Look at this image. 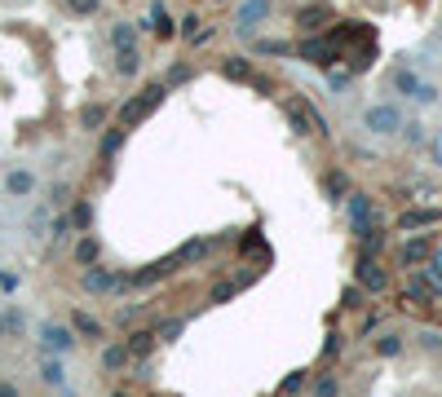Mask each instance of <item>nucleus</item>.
<instances>
[{
    "mask_svg": "<svg viewBox=\"0 0 442 397\" xmlns=\"http://www.w3.org/2000/svg\"><path fill=\"white\" fill-rule=\"evenodd\" d=\"M80 287H85L89 296H106V292H115V287H119V274L115 270H102V265H89V270L80 274Z\"/></svg>",
    "mask_w": 442,
    "mask_h": 397,
    "instance_id": "obj_1",
    "label": "nucleus"
},
{
    "mask_svg": "<svg viewBox=\"0 0 442 397\" xmlns=\"http://www.w3.org/2000/svg\"><path fill=\"white\" fill-rule=\"evenodd\" d=\"M40 340H44L49 353H71V349H76V331L58 327V322H44V327H40Z\"/></svg>",
    "mask_w": 442,
    "mask_h": 397,
    "instance_id": "obj_2",
    "label": "nucleus"
},
{
    "mask_svg": "<svg viewBox=\"0 0 442 397\" xmlns=\"http://www.w3.org/2000/svg\"><path fill=\"white\" fill-rule=\"evenodd\" d=\"M358 283H363L367 292H385V270H380L376 261H363L358 265Z\"/></svg>",
    "mask_w": 442,
    "mask_h": 397,
    "instance_id": "obj_3",
    "label": "nucleus"
},
{
    "mask_svg": "<svg viewBox=\"0 0 442 397\" xmlns=\"http://www.w3.org/2000/svg\"><path fill=\"white\" fill-rule=\"evenodd\" d=\"M40 380L49 384V389H67V371H62V362H53V358L40 353Z\"/></svg>",
    "mask_w": 442,
    "mask_h": 397,
    "instance_id": "obj_4",
    "label": "nucleus"
},
{
    "mask_svg": "<svg viewBox=\"0 0 442 397\" xmlns=\"http://www.w3.org/2000/svg\"><path fill=\"white\" fill-rule=\"evenodd\" d=\"M367 124H376V132H393V128H398V111H389V106H376V111L367 115Z\"/></svg>",
    "mask_w": 442,
    "mask_h": 397,
    "instance_id": "obj_5",
    "label": "nucleus"
},
{
    "mask_svg": "<svg viewBox=\"0 0 442 397\" xmlns=\"http://www.w3.org/2000/svg\"><path fill=\"white\" fill-rule=\"evenodd\" d=\"M124 362H128V344H106L102 349V367L106 371H119Z\"/></svg>",
    "mask_w": 442,
    "mask_h": 397,
    "instance_id": "obj_6",
    "label": "nucleus"
},
{
    "mask_svg": "<svg viewBox=\"0 0 442 397\" xmlns=\"http://www.w3.org/2000/svg\"><path fill=\"white\" fill-rule=\"evenodd\" d=\"M376 353H380V358H398V353H402V335H398V331H385V335L376 340Z\"/></svg>",
    "mask_w": 442,
    "mask_h": 397,
    "instance_id": "obj_7",
    "label": "nucleus"
},
{
    "mask_svg": "<svg viewBox=\"0 0 442 397\" xmlns=\"http://www.w3.org/2000/svg\"><path fill=\"white\" fill-rule=\"evenodd\" d=\"M9 195H31V190H35V177L31 173H9Z\"/></svg>",
    "mask_w": 442,
    "mask_h": 397,
    "instance_id": "obj_8",
    "label": "nucleus"
},
{
    "mask_svg": "<svg viewBox=\"0 0 442 397\" xmlns=\"http://www.w3.org/2000/svg\"><path fill=\"white\" fill-rule=\"evenodd\" d=\"M314 397H341V380L337 376H318L314 380Z\"/></svg>",
    "mask_w": 442,
    "mask_h": 397,
    "instance_id": "obj_9",
    "label": "nucleus"
},
{
    "mask_svg": "<svg viewBox=\"0 0 442 397\" xmlns=\"http://www.w3.org/2000/svg\"><path fill=\"white\" fill-rule=\"evenodd\" d=\"M151 349H155V331H137L133 340H128V358H133V353H151Z\"/></svg>",
    "mask_w": 442,
    "mask_h": 397,
    "instance_id": "obj_10",
    "label": "nucleus"
},
{
    "mask_svg": "<svg viewBox=\"0 0 442 397\" xmlns=\"http://www.w3.org/2000/svg\"><path fill=\"white\" fill-rule=\"evenodd\" d=\"M71 327H76V331H85V335H93V340L102 335V322H93L89 314H76V318H71Z\"/></svg>",
    "mask_w": 442,
    "mask_h": 397,
    "instance_id": "obj_11",
    "label": "nucleus"
},
{
    "mask_svg": "<svg viewBox=\"0 0 442 397\" xmlns=\"http://www.w3.org/2000/svg\"><path fill=\"white\" fill-rule=\"evenodd\" d=\"M182 331H186V322H182V318H169V322H164L160 331H155V340H177V335H182Z\"/></svg>",
    "mask_w": 442,
    "mask_h": 397,
    "instance_id": "obj_12",
    "label": "nucleus"
},
{
    "mask_svg": "<svg viewBox=\"0 0 442 397\" xmlns=\"http://www.w3.org/2000/svg\"><path fill=\"white\" fill-rule=\"evenodd\" d=\"M93 256H98V243H93V238H85V243L76 247V261H80V265H93Z\"/></svg>",
    "mask_w": 442,
    "mask_h": 397,
    "instance_id": "obj_13",
    "label": "nucleus"
},
{
    "mask_svg": "<svg viewBox=\"0 0 442 397\" xmlns=\"http://www.w3.org/2000/svg\"><path fill=\"white\" fill-rule=\"evenodd\" d=\"M71 221H76L80 230H85V225L93 221V208H89V203H80V208H71Z\"/></svg>",
    "mask_w": 442,
    "mask_h": 397,
    "instance_id": "obj_14",
    "label": "nucleus"
},
{
    "mask_svg": "<svg viewBox=\"0 0 442 397\" xmlns=\"http://www.w3.org/2000/svg\"><path fill=\"white\" fill-rule=\"evenodd\" d=\"M305 389V376H288L283 380V393H301Z\"/></svg>",
    "mask_w": 442,
    "mask_h": 397,
    "instance_id": "obj_15",
    "label": "nucleus"
},
{
    "mask_svg": "<svg viewBox=\"0 0 442 397\" xmlns=\"http://www.w3.org/2000/svg\"><path fill=\"white\" fill-rule=\"evenodd\" d=\"M420 340H425V349H442V335L438 331H420Z\"/></svg>",
    "mask_w": 442,
    "mask_h": 397,
    "instance_id": "obj_16",
    "label": "nucleus"
},
{
    "mask_svg": "<svg viewBox=\"0 0 442 397\" xmlns=\"http://www.w3.org/2000/svg\"><path fill=\"white\" fill-rule=\"evenodd\" d=\"M0 397H18V384H5V380H0Z\"/></svg>",
    "mask_w": 442,
    "mask_h": 397,
    "instance_id": "obj_17",
    "label": "nucleus"
},
{
    "mask_svg": "<svg viewBox=\"0 0 442 397\" xmlns=\"http://www.w3.org/2000/svg\"><path fill=\"white\" fill-rule=\"evenodd\" d=\"M115 397H124V393H115Z\"/></svg>",
    "mask_w": 442,
    "mask_h": 397,
    "instance_id": "obj_18",
    "label": "nucleus"
}]
</instances>
